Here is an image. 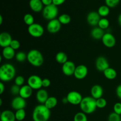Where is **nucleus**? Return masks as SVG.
Segmentation results:
<instances>
[{"mask_svg":"<svg viewBox=\"0 0 121 121\" xmlns=\"http://www.w3.org/2000/svg\"><path fill=\"white\" fill-rule=\"evenodd\" d=\"M50 115V110L43 104H40L33 109L32 118L34 121H48Z\"/></svg>","mask_w":121,"mask_h":121,"instance_id":"f257e3e1","label":"nucleus"},{"mask_svg":"<svg viewBox=\"0 0 121 121\" xmlns=\"http://www.w3.org/2000/svg\"><path fill=\"white\" fill-rule=\"evenodd\" d=\"M16 69L13 65L5 63L0 67V80L2 82L11 81L15 76Z\"/></svg>","mask_w":121,"mask_h":121,"instance_id":"f03ea898","label":"nucleus"},{"mask_svg":"<svg viewBox=\"0 0 121 121\" xmlns=\"http://www.w3.org/2000/svg\"><path fill=\"white\" fill-rule=\"evenodd\" d=\"M82 112L86 114H91L97 108L96 99L92 96H86L83 98L80 105Z\"/></svg>","mask_w":121,"mask_h":121,"instance_id":"7ed1b4c3","label":"nucleus"},{"mask_svg":"<svg viewBox=\"0 0 121 121\" xmlns=\"http://www.w3.org/2000/svg\"><path fill=\"white\" fill-rule=\"evenodd\" d=\"M27 60L31 65L39 67L43 64L44 57L40 51L36 49H32L27 54Z\"/></svg>","mask_w":121,"mask_h":121,"instance_id":"20e7f679","label":"nucleus"},{"mask_svg":"<svg viewBox=\"0 0 121 121\" xmlns=\"http://www.w3.org/2000/svg\"><path fill=\"white\" fill-rule=\"evenodd\" d=\"M43 17L44 18L48 21L56 18L59 14V9L57 6L53 4L48 6H45L42 11Z\"/></svg>","mask_w":121,"mask_h":121,"instance_id":"39448f33","label":"nucleus"},{"mask_svg":"<svg viewBox=\"0 0 121 121\" xmlns=\"http://www.w3.org/2000/svg\"><path fill=\"white\" fill-rule=\"evenodd\" d=\"M28 32L30 35L34 38L41 37L44 33L43 27L38 23H34L28 26Z\"/></svg>","mask_w":121,"mask_h":121,"instance_id":"423d86ee","label":"nucleus"},{"mask_svg":"<svg viewBox=\"0 0 121 121\" xmlns=\"http://www.w3.org/2000/svg\"><path fill=\"white\" fill-rule=\"evenodd\" d=\"M43 79L40 76L35 74L31 75L27 80V85L33 90H39L41 89Z\"/></svg>","mask_w":121,"mask_h":121,"instance_id":"0eeeda50","label":"nucleus"},{"mask_svg":"<svg viewBox=\"0 0 121 121\" xmlns=\"http://www.w3.org/2000/svg\"><path fill=\"white\" fill-rule=\"evenodd\" d=\"M69 104L73 105H79L83 99L82 95L77 91H71L66 96Z\"/></svg>","mask_w":121,"mask_h":121,"instance_id":"6e6552de","label":"nucleus"},{"mask_svg":"<svg viewBox=\"0 0 121 121\" xmlns=\"http://www.w3.org/2000/svg\"><path fill=\"white\" fill-rule=\"evenodd\" d=\"M11 107L13 109L17 111L19 109H22L26 107L27 102L26 99L20 96H17L11 101Z\"/></svg>","mask_w":121,"mask_h":121,"instance_id":"1a4fd4ad","label":"nucleus"},{"mask_svg":"<svg viewBox=\"0 0 121 121\" xmlns=\"http://www.w3.org/2000/svg\"><path fill=\"white\" fill-rule=\"evenodd\" d=\"M61 24L57 18L50 20L47 24V30L50 34H56L60 30Z\"/></svg>","mask_w":121,"mask_h":121,"instance_id":"9d476101","label":"nucleus"},{"mask_svg":"<svg viewBox=\"0 0 121 121\" xmlns=\"http://www.w3.org/2000/svg\"><path fill=\"white\" fill-rule=\"evenodd\" d=\"M87 74H88L87 67L84 65H80L77 66L76 67L73 76L76 79L82 80V79H85L87 76Z\"/></svg>","mask_w":121,"mask_h":121,"instance_id":"9b49d317","label":"nucleus"},{"mask_svg":"<svg viewBox=\"0 0 121 121\" xmlns=\"http://www.w3.org/2000/svg\"><path fill=\"white\" fill-rule=\"evenodd\" d=\"M102 43L107 48H112L116 44V39L114 35L110 33H106L104 34L102 39Z\"/></svg>","mask_w":121,"mask_h":121,"instance_id":"f8f14e48","label":"nucleus"},{"mask_svg":"<svg viewBox=\"0 0 121 121\" xmlns=\"http://www.w3.org/2000/svg\"><path fill=\"white\" fill-rule=\"evenodd\" d=\"M75 64L72 61H67L63 64L62 66V72L63 74L66 76H71L74 75V71L76 69Z\"/></svg>","mask_w":121,"mask_h":121,"instance_id":"ddd939ff","label":"nucleus"},{"mask_svg":"<svg viewBox=\"0 0 121 121\" xmlns=\"http://www.w3.org/2000/svg\"><path fill=\"white\" fill-rule=\"evenodd\" d=\"M96 67L98 71L104 72L109 67V63L106 57L104 56H99L96 60Z\"/></svg>","mask_w":121,"mask_h":121,"instance_id":"4468645a","label":"nucleus"},{"mask_svg":"<svg viewBox=\"0 0 121 121\" xmlns=\"http://www.w3.org/2000/svg\"><path fill=\"white\" fill-rule=\"evenodd\" d=\"M13 40L11 34L8 32H2L0 34V46L2 48L9 47Z\"/></svg>","mask_w":121,"mask_h":121,"instance_id":"2eb2a0df","label":"nucleus"},{"mask_svg":"<svg viewBox=\"0 0 121 121\" xmlns=\"http://www.w3.org/2000/svg\"><path fill=\"white\" fill-rule=\"evenodd\" d=\"M100 19L101 18L98 12L91 11L87 16V22L90 26H98V23Z\"/></svg>","mask_w":121,"mask_h":121,"instance_id":"dca6fc26","label":"nucleus"},{"mask_svg":"<svg viewBox=\"0 0 121 121\" xmlns=\"http://www.w3.org/2000/svg\"><path fill=\"white\" fill-rule=\"evenodd\" d=\"M49 98L48 93L46 90L43 89H40L38 90L35 95V98L37 101L40 104H44L47 99Z\"/></svg>","mask_w":121,"mask_h":121,"instance_id":"f3484780","label":"nucleus"},{"mask_svg":"<svg viewBox=\"0 0 121 121\" xmlns=\"http://www.w3.org/2000/svg\"><path fill=\"white\" fill-rule=\"evenodd\" d=\"M91 93L92 97L96 100L99 98H102L103 94H104V89L100 85H95L91 88Z\"/></svg>","mask_w":121,"mask_h":121,"instance_id":"a211bd4d","label":"nucleus"},{"mask_svg":"<svg viewBox=\"0 0 121 121\" xmlns=\"http://www.w3.org/2000/svg\"><path fill=\"white\" fill-rule=\"evenodd\" d=\"M0 121H16L15 113L10 110H4L1 113Z\"/></svg>","mask_w":121,"mask_h":121,"instance_id":"6ab92c4d","label":"nucleus"},{"mask_svg":"<svg viewBox=\"0 0 121 121\" xmlns=\"http://www.w3.org/2000/svg\"><path fill=\"white\" fill-rule=\"evenodd\" d=\"M29 5L31 9L35 13H40L43 9V4L41 0H30Z\"/></svg>","mask_w":121,"mask_h":121,"instance_id":"aec40b11","label":"nucleus"},{"mask_svg":"<svg viewBox=\"0 0 121 121\" xmlns=\"http://www.w3.org/2000/svg\"><path fill=\"white\" fill-rule=\"evenodd\" d=\"M33 89L30 86H28V85H24L21 86L20 88L19 96L25 99H28L30 98L31 96L33 94Z\"/></svg>","mask_w":121,"mask_h":121,"instance_id":"412c9836","label":"nucleus"},{"mask_svg":"<svg viewBox=\"0 0 121 121\" xmlns=\"http://www.w3.org/2000/svg\"><path fill=\"white\" fill-rule=\"evenodd\" d=\"M15 50L12 48L10 46L3 48L2 52V56L7 60H11L15 57Z\"/></svg>","mask_w":121,"mask_h":121,"instance_id":"4be33fe9","label":"nucleus"},{"mask_svg":"<svg viewBox=\"0 0 121 121\" xmlns=\"http://www.w3.org/2000/svg\"><path fill=\"white\" fill-rule=\"evenodd\" d=\"M91 36L93 39H95V40H102L105 33L104 30L98 27L93 28L92 30L91 31Z\"/></svg>","mask_w":121,"mask_h":121,"instance_id":"5701e85b","label":"nucleus"},{"mask_svg":"<svg viewBox=\"0 0 121 121\" xmlns=\"http://www.w3.org/2000/svg\"><path fill=\"white\" fill-rule=\"evenodd\" d=\"M104 74L106 79L109 80H113L117 76V72L113 68L109 67L107 69L105 70L104 72Z\"/></svg>","mask_w":121,"mask_h":121,"instance_id":"b1692460","label":"nucleus"},{"mask_svg":"<svg viewBox=\"0 0 121 121\" xmlns=\"http://www.w3.org/2000/svg\"><path fill=\"white\" fill-rule=\"evenodd\" d=\"M56 61L59 64L63 65L65 63L68 61V57L67 56L65 52H59L56 54L55 56Z\"/></svg>","mask_w":121,"mask_h":121,"instance_id":"393cba45","label":"nucleus"},{"mask_svg":"<svg viewBox=\"0 0 121 121\" xmlns=\"http://www.w3.org/2000/svg\"><path fill=\"white\" fill-rule=\"evenodd\" d=\"M58 103L57 99L54 96H50L49 98L47 99L46 102L44 105L46 106L48 109L50 110L54 108L56 106H57Z\"/></svg>","mask_w":121,"mask_h":121,"instance_id":"a878e982","label":"nucleus"},{"mask_svg":"<svg viewBox=\"0 0 121 121\" xmlns=\"http://www.w3.org/2000/svg\"><path fill=\"white\" fill-rule=\"evenodd\" d=\"M98 14H99L100 17L105 18L107 17L109 14L110 9L109 7H108L107 5H102L98 8Z\"/></svg>","mask_w":121,"mask_h":121,"instance_id":"bb28decb","label":"nucleus"},{"mask_svg":"<svg viewBox=\"0 0 121 121\" xmlns=\"http://www.w3.org/2000/svg\"><path fill=\"white\" fill-rule=\"evenodd\" d=\"M58 20L61 24V25H67L71 22L72 19H71V17L68 14H63L59 17Z\"/></svg>","mask_w":121,"mask_h":121,"instance_id":"cd10ccee","label":"nucleus"},{"mask_svg":"<svg viewBox=\"0 0 121 121\" xmlns=\"http://www.w3.org/2000/svg\"><path fill=\"white\" fill-rule=\"evenodd\" d=\"M15 118H16V121H23L26 116V111H25L24 109L17 110L15 112Z\"/></svg>","mask_w":121,"mask_h":121,"instance_id":"c85d7f7f","label":"nucleus"},{"mask_svg":"<svg viewBox=\"0 0 121 121\" xmlns=\"http://www.w3.org/2000/svg\"><path fill=\"white\" fill-rule=\"evenodd\" d=\"M73 121H87L86 114L83 112H78L74 116Z\"/></svg>","mask_w":121,"mask_h":121,"instance_id":"c756f323","label":"nucleus"},{"mask_svg":"<svg viewBox=\"0 0 121 121\" xmlns=\"http://www.w3.org/2000/svg\"><path fill=\"white\" fill-rule=\"evenodd\" d=\"M24 22L28 26H31L34 23V18L33 15L31 14H25L23 18Z\"/></svg>","mask_w":121,"mask_h":121,"instance_id":"7c9ffc66","label":"nucleus"},{"mask_svg":"<svg viewBox=\"0 0 121 121\" xmlns=\"http://www.w3.org/2000/svg\"><path fill=\"white\" fill-rule=\"evenodd\" d=\"M15 57L18 62L22 63L27 60V54L23 52H19L15 54Z\"/></svg>","mask_w":121,"mask_h":121,"instance_id":"2f4dec72","label":"nucleus"},{"mask_svg":"<svg viewBox=\"0 0 121 121\" xmlns=\"http://www.w3.org/2000/svg\"><path fill=\"white\" fill-rule=\"evenodd\" d=\"M109 26V21L106 18H102L100 20L98 23V27L102 30L107 29Z\"/></svg>","mask_w":121,"mask_h":121,"instance_id":"473e14b6","label":"nucleus"},{"mask_svg":"<svg viewBox=\"0 0 121 121\" xmlns=\"http://www.w3.org/2000/svg\"><path fill=\"white\" fill-rule=\"evenodd\" d=\"M96 102L97 108L99 109L105 108L106 106V105H107V101H106V99L103 98L96 99Z\"/></svg>","mask_w":121,"mask_h":121,"instance_id":"72a5a7b5","label":"nucleus"},{"mask_svg":"<svg viewBox=\"0 0 121 121\" xmlns=\"http://www.w3.org/2000/svg\"><path fill=\"white\" fill-rule=\"evenodd\" d=\"M14 82H15V84L17 86H20V87H21L22 86L25 82V79L22 76L19 75L17 76L16 78L14 79Z\"/></svg>","mask_w":121,"mask_h":121,"instance_id":"f704fd0d","label":"nucleus"},{"mask_svg":"<svg viewBox=\"0 0 121 121\" xmlns=\"http://www.w3.org/2000/svg\"><path fill=\"white\" fill-rule=\"evenodd\" d=\"M120 0H105L106 5L109 8H114L119 4Z\"/></svg>","mask_w":121,"mask_h":121,"instance_id":"c9c22d12","label":"nucleus"},{"mask_svg":"<svg viewBox=\"0 0 121 121\" xmlns=\"http://www.w3.org/2000/svg\"><path fill=\"white\" fill-rule=\"evenodd\" d=\"M108 121H121V116L114 112H112L109 115Z\"/></svg>","mask_w":121,"mask_h":121,"instance_id":"e433bc0d","label":"nucleus"},{"mask_svg":"<svg viewBox=\"0 0 121 121\" xmlns=\"http://www.w3.org/2000/svg\"><path fill=\"white\" fill-rule=\"evenodd\" d=\"M20 88H21V87L17 86V85H16L15 84V85H13V86H11V94L13 95H19V93H20Z\"/></svg>","mask_w":121,"mask_h":121,"instance_id":"4c0bfd02","label":"nucleus"},{"mask_svg":"<svg viewBox=\"0 0 121 121\" xmlns=\"http://www.w3.org/2000/svg\"><path fill=\"white\" fill-rule=\"evenodd\" d=\"M9 46H10L12 48H13L14 50H18L20 47V43L18 40L14 39V40H12L11 43V44Z\"/></svg>","mask_w":121,"mask_h":121,"instance_id":"58836bf2","label":"nucleus"},{"mask_svg":"<svg viewBox=\"0 0 121 121\" xmlns=\"http://www.w3.org/2000/svg\"><path fill=\"white\" fill-rule=\"evenodd\" d=\"M113 112L117 114L121 115V103L117 102L113 105Z\"/></svg>","mask_w":121,"mask_h":121,"instance_id":"ea45409f","label":"nucleus"},{"mask_svg":"<svg viewBox=\"0 0 121 121\" xmlns=\"http://www.w3.org/2000/svg\"><path fill=\"white\" fill-rule=\"evenodd\" d=\"M51 85V81L50 79H47V78H45V79H43L42 81V86L43 87H48Z\"/></svg>","mask_w":121,"mask_h":121,"instance_id":"a19ab883","label":"nucleus"},{"mask_svg":"<svg viewBox=\"0 0 121 121\" xmlns=\"http://www.w3.org/2000/svg\"><path fill=\"white\" fill-rule=\"evenodd\" d=\"M116 94L119 99H121V84L118 85L116 89Z\"/></svg>","mask_w":121,"mask_h":121,"instance_id":"79ce46f5","label":"nucleus"},{"mask_svg":"<svg viewBox=\"0 0 121 121\" xmlns=\"http://www.w3.org/2000/svg\"><path fill=\"white\" fill-rule=\"evenodd\" d=\"M66 0H53V4L56 6H59L65 3Z\"/></svg>","mask_w":121,"mask_h":121,"instance_id":"37998d69","label":"nucleus"},{"mask_svg":"<svg viewBox=\"0 0 121 121\" xmlns=\"http://www.w3.org/2000/svg\"><path fill=\"white\" fill-rule=\"evenodd\" d=\"M41 2L44 5L48 6L53 4V0H41Z\"/></svg>","mask_w":121,"mask_h":121,"instance_id":"c03bdc74","label":"nucleus"},{"mask_svg":"<svg viewBox=\"0 0 121 121\" xmlns=\"http://www.w3.org/2000/svg\"><path fill=\"white\" fill-rule=\"evenodd\" d=\"M5 85L4 84V82H0V95H2L5 91Z\"/></svg>","mask_w":121,"mask_h":121,"instance_id":"a18cd8bd","label":"nucleus"},{"mask_svg":"<svg viewBox=\"0 0 121 121\" xmlns=\"http://www.w3.org/2000/svg\"><path fill=\"white\" fill-rule=\"evenodd\" d=\"M118 23H119V26H120L121 27V13L120 14H119V16H118Z\"/></svg>","mask_w":121,"mask_h":121,"instance_id":"49530a36","label":"nucleus"},{"mask_svg":"<svg viewBox=\"0 0 121 121\" xmlns=\"http://www.w3.org/2000/svg\"><path fill=\"white\" fill-rule=\"evenodd\" d=\"M62 102L64 104H68V100H67V98H66V97H65V98H64L62 100Z\"/></svg>","mask_w":121,"mask_h":121,"instance_id":"de8ad7c7","label":"nucleus"},{"mask_svg":"<svg viewBox=\"0 0 121 121\" xmlns=\"http://www.w3.org/2000/svg\"><path fill=\"white\" fill-rule=\"evenodd\" d=\"M2 22H3V18H2V15H0V24H2Z\"/></svg>","mask_w":121,"mask_h":121,"instance_id":"09e8293b","label":"nucleus"},{"mask_svg":"<svg viewBox=\"0 0 121 121\" xmlns=\"http://www.w3.org/2000/svg\"><path fill=\"white\" fill-rule=\"evenodd\" d=\"M2 104V99H0V106H1Z\"/></svg>","mask_w":121,"mask_h":121,"instance_id":"8fccbe9b","label":"nucleus"},{"mask_svg":"<svg viewBox=\"0 0 121 121\" xmlns=\"http://www.w3.org/2000/svg\"></svg>","mask_w":121,"mask_h":121,"instance_id":"3c124183","label":"nucleus"}]
</instances>
